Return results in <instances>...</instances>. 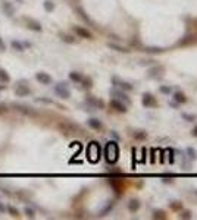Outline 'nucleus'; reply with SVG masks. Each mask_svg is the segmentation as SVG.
Here are the masks:
<instances>
[{
	"instance_id": "nucleus-1",
	"label": "nucleus",
	"mask_w": 197,
	"mask_h": 220,
	"mask_svg": "<svg viewBox=\"0 0 197 220\" xmlns=\"http://www.w3.org/2000/svg\"><path fill=\"white\" fill-rule=\"evenodd\" d=\"M105 159L109 164H115L119 159V145L116 141H109L105 147Z\"/></svg>"
},
{
	"instance_id": "nucleus-2",
	"label": "nucleus",
	"mask_w": 197,
	"mask_h": 220,
	"mask_svg": "<svg viewBox=\"0 0 197 220\" xmlns=\"http://www.w3.org/2000/svg\"><path fill=\"white\" fill-rule=\"evenodd\" d=\"M85 156H87V160L90 163H97L102 157V147L97 141H91L90 144L87 145V150H85Z\"/></svg>"
},
{
	"instance_id": "nucleus-3",
	"label": "nucleus",
	"mask_w": 197,
	"mask_h": 220,
	"mask_svg": "<svg viewBox=\"0 0 197 220\" xmlns=\"http://www.w3.org/2000/svg\"><path fill=\"white\" fill-rule=\"evenodd\" d=\"M59 129H60L62 134H65V135H74V134H78V132H80V126H77L75 123H71V122H62V123H59Z\"/></svg>"
},
{
	"instance_id": "nucleus-4",
	"label": "nucleus",
	"mask_w": 197,
	"mask_h": 220,
	"mask_svg": "<svg viewBox=\"0 0 197 220\" xmlns=\"http://www.w3.org/2000/svg\"><path fill=\"white\" fill-rule=\"evenodd\" d=\"M112 82H113V87L122 90V91H132V90H134V85L132 84L127 82V81H122V79H119V78H116V76L112 78Z\"/></svg>"
},
{
	"instance_id": "nucleus-5",
	"label": "nucleus",
	"mask_w": 197,
	"mask_h": 220,
	"mask_svg": "<svg viewBox=\"0 0 197 220\" xmlns=\"http://www.w3.org/2000/svg\"><path fill=\"white\" fill-rule=\"evenodd\" d=\"M110 94L113 95V98H118V100H121V101L125 103L127 106H128V104H131V98H130L127 94L124 93L122 90H119V88H116V87H115V88L110 91Z\"/></svg>"
},
{
	"instance_id": "nucleus-6",
	"label": "nucleus",
	"mask_w": 197,
	"mask_h": 220,
	"mask_svg": "<svg viewBox=\"0 0 197 220\" xmlns=\"http://www.w3.org/2000/svg\"><path fill=\"white\" fill-rule=\"evenodd\" d=\"M55 93L58 94L60 98H69V95H71V93H69V90H68V85L65 84V82H60V84H58L56 87H55Z\"/></svg>"
},
{
	"instance_id": "nucleus-7",
	"label": "nucleus",
	"mask_w": 197,
	"mask_h": 220,
	"mask_svg": "<svg viewBox=\"0 0 197 220\" xmlns=\"http://www.w3.org/2000/svg\"><path fill=\"white\" fill-rule=\"evenodd\" d=\"M141 104H143L144 107H156L157 101H156V98H155L152 94L144 93L143 94V97H141Z\"/></svg>"
},
{
	"instance_id": "nucleus-8",
	"label": "nucleus",
	"mask_w": 197,
	"mask_h": 220,
	"mask_svg": "<svg viewBox=\"0 0 197 220\" xmlns=\"http://www.w3.org/2000/svg\"><path fill=\"white\" fill-rule=\"evenodd\" d=\"M85 101L90 104L91 107H94V109H105V101L103 100H100L97 97H93V95H87V98H85Z\"/></svg>"
},
{
	"instance_id": "nucleus-9",
	"label": "nucleus",
	"mask_w": 197,
	"mask_h": 220,
	"mask_svg": "<svg viewBox=\"0 0 197 220\" xmlns=\"http://www.w3.org/2000/svg\"><path fill=\"white\" fill-rule=\"evenodd\" d=\"M110 106H112V109H115L116 112H119V113H127V104L122 103L121 100H118V98H112L110 100Z\"/></svg>"
},
{
	"instance_id": "nucleus-10",
	"label": "nucleus",
	"mask_w": 197,
	"mask_h": 220,
	"mask_svg": "<svg viewBox=\"0 0 197 220\" xmlns=\"http://www.w3.org/2000/svg\"><path fill=\"white\" fill-rule=\"evenodd\" d=\"M74 31H75V34L78 35V37H81V38L93 40V34H91L87 28H84V26H74Z\"/></svg>"
},
{
	"instance_id": "nucleus-11",
	"label": "nucleus",
	"mask_w": 197,
	"mask_h": 220,
	"mask_svg": "<svg viewBox=\"0 0 197 220\" xmlns=\"http://www.w3.org/2000/svg\"><path fill=\"white\" fill-rule=\"evenodd\" d=\"M35 79L43 85H49L52 82V76L47 75L46 72H38V74H35Z\"/></svg>"
},
{
	"instance_id": "nucleus-12",
	"label": "nucleus",
	"mask_w": 197,
	"mask_h": 220,
	"mask_svg": "<svg viewBox=\"0 0 197 220\" xmlns=\"http://www.w3.org/2000/svg\"><path fill=\"white\" fill-rule=\"evenodd\" d=\"M87 123H88V126H90L91 129H94V131H100V129L103 128L102 120H99L97 118H90L87 120Z\"/></svg>"
},
{
	"instance_id": "nucleus-13",
	"label": "nucleus",
	"mask_w": 197,
	"mask_h": 220,
	"mask_svg": "<svg viewBox=\"0 0 197 220\" xmlns=\"http://www.w3.org/2000/svg\"><path fill=\"white\" fill-rule=\"evenodd\" d=\"M196 35L193 34H188L185 35L184 38H181L180 41H178V46H188V44H193V43H196Z\"/></svg>"
},
{
	"instance_id": "nucleus-14",
	"label": "nucleus",
	"mask_w": 197,
	"mask_h": 220,
	"mask_svg": "<svg viewBox=\"0 0 197 220\" xmlns=\"http://www.w3.org/2000/svg\"><path fill=\"white\" fill-rule=\"evenodd\" d=\"M15 93H16L18 97H25V95L31 94V90H30L27 85H18L16 90H15Z\"/></svg>"
},
{
	"instance_id": "nucleus-15",
	"label": "nucleus",
	"mask_w": 197,
	"mask_h": 220,
	"mask_svg": "<svg viewBox=\"0 0 197 220\" xmlns=\"http://www.w3.org/2000/svg\"><path fill=\"white\" fill-rule=\"evenodd\" d=\"M165 72L163 66H155L149 70V76L150 78H157V76H162V74Z\"/></svg>"
},
{
	"instance_id": "nucleus-16",
	"label": "nucleus",
	"mask_w": 197,
	"mask_h": 220,
	"mask_svg": "<svg viewBox=\"0 0 197 220\" xmlns=\"http://www.w3.org/2000/svg\"><path fill=\"white\" fill-rule=\"evenodd\" d=\"M140 207H141V204H140L138 200H135V198H132L130 200V203H128V210L131 213H135L140 210Z\"/></svg>"
},
{
	"instance_id": "nucleus-17",
	"label": "nucleus",
	"mask_w": 197,
	"mask_h": 220,
	"mask_svg": "<svg viewBox=\"0 0 197 220\" xmlns=\"http://www.w3.org/2000/svg\"><path fill=\"white\" fill-rule=\"evenodd\" d=\"M174 101L178 103V104H184V103H187V97L184 93L177 91V93H174Z\"/></svg>"
},
{
	"instance_id": "nucleus-18",
	"label": "nucleus",
	"mask_w": 197,
	"mask_h": 220,
	"mask_svg": "<svg viewBox=\"0 0 197 220\" xmlns=\"http://www.w3.org/2000/svg\"><path fill=\"white\" fill-rule=\"evenodd\" d=\"M107 47H109V49H112V50L119 51V53H128V51H130L127 47L119 46V44H115V43H107Z\"/></svg>"
},
{
	"instance_id": "nucleus-19",
	"label": "nucleus",
	"mask_w": 197,
	"mask_h": 220,
	"mask_svg": "<svg viewBox=\"0 0 197 220\" xmlns=\"http://www.w3.org/2000/svg\"><path fill=\"white\" fill-rule=\"evenodd\" d=\"M25 22L28 24V28L33 29V31H41V25L38 22H35L33 19H25Z\"/></svg>"
},
{
	"instance_id": "nucleus-20",
	"label": "nucleus",
	"mask_w": 197,
	"mask_h": 220,
	"mask_svg": "<svg viewBox=\"0 0 197 220\" xmlns=\"http://www.w3.org/2000/svg\"><path fill=\"white\" fill-rule=\"evenodd\" d=\"M113 205H115V203H113V201H107V204L103 207V208H102V211H100V214H99V216H106L107 213L113 208Z\"/></svg>"
},
{
	"instance_id": "nucleus-21",
	"label": "nucleus",
	"mask_w": 197,
	"mask_h": 220,
	"mask_svg": "<svg viewBox=\"0 0 197 220\" xmlns=\"http://www.w3.org/2000/svg\"><path fill=\"white\" fill-rule=\"evenodd\" d=\"M109 184L112 185V188L115 189V192L118 195H121V189H122V186H121V182H116L115 179H109Z\"/></svg>"
},
{
	"instance_id": "nucleus-22",
	"label": "nucleus",
	"mask_w": 197,
	"mask_h": 220,
	"mask_svg": "<svg viewBox=\"0 0 197 220\" xmlns=\"http://www.w3.org/2000/svg\"><path fill=\"white\" fill-rule=\"evenodd\" d=\"M169 208L172 211H181L182 210V203L181 201H171L169 203Z\"/></svg>"
},
{
	"instance_id": "nucleus-23",
	"label": "nucleus",
	"mask_w": 197,
	"mask_h": 220,
	"mask_svg": "<svg viewBox=\"0 0 197 220\" xmlns=\"http://www.w3.org/2000/svg\"><path fill=\"white\" fill-rule=\"evenodd\" d=\"M144 51L150 54H159V53H163L165 50L162 47H144Z\"/></svg>"
},
{
	"instance_id": "nucleus-24",
	"label": "nucleus",
	"mask_w": 197,
	"mask_h": 220,
	"mask_svg": "<svg viewBox=\"0 0 197 220\" xmlns=\"http://www.w3.org/2000/svg\"><path fill=\"white\" fill-rule=\"evenodd\" d=\"M134 138H135L137 141H144V139L147 138V132H146V131H135V132H134Z\"/></svg>"
},
{
	"instance_id": "nucleus-25",
	"label": "nucleus",
	"mask_w": 197,
	"mask_h": 220,
	"mask_svg": "<svg viewBox=\"0 0 197 220\" xmlns=\"http://www.w3.org/2000/svg\"><path fill=\"white\" fill-rule=\"evenodd\" d=\"M152 217H153V219L163 220V219H166V213H165L163 210H155L153 214H152Z\"/></svg>"
},
{
	"instance_id": "nucleus-26",
	"label": "nucleus",
	"mask_w": 197,
	"mask_h": 220,
	"mask_svg": "<svg viewBox=\"0 0 197 220\" xmlns=\"http://www.w3.org/2000/svg\"><path fill=\"white\" fill-rule=\"evenodd\" d=\"M81 84H82V87H84V88H87V90H88V88H91V87H93V79H91L90 76H87V78H84V76H82Z\"/></svg>"
},
{
	"instance_id": "nucleus-27",
	"label": "nucleus",
	"mask_w": 197,
	"mask_h": 220,
	"mask_svg": "<svg viewBox=\"0 0 197 220\" xmlns=\"http://www.w3.org/2000/svg\"><path fill=\"white\" fill-rule=\"evenodd\" d=\"M69 79L74 81V82H81L82 75L80 74V72H71V74H69Z\"/></svg>"
},
{
	"instance_id": "nucleus-28",
	"label": "nucleus",
	"mask_w": 197,
	"mask_h": 220,
	"mask_svg": "<svg viewBox=\"0 0 197 220\" xmlns=\"http://www.w3.org/2000/svg\"><path fill=\"white\" fill-rule=\"evenodd\" d=\"M12 47H13L16 51H24L25 50L24 43H19V41H16V40H13V41H12Z\"/></svg>"
},
{
	"instance_id": "nucleus-29",
	"label": "nucleus",
	"mask_w": 197,
	"mask_h": 220,
	"mask_svg": "<svg viewBox=\"0 0 197 220\" xmlns=\"http://www.w3.org/2000/svg\"><path fill=\"white\" fill-rule=\"evenodd\" d=\"M159 91L165 95H169V94L172 93V87H169V85H160L159 87Z\"/></svg>"
},
{
	"instance_id": "nucleus-30",
	"label": "nucleus",
	"mask_w": 197,
	"mask_h": 220,
	"mask_svg": "<svg viewBox=\"0 0 197 220\" xmlns=\"http://www.w3.org/2000/svg\"><path fill=\"white\" fill-rule=\"evenodd\" d=\"M180 219H184V220H190V219H193V214H191V211L190 210H181L180 211Z\"/></svg>"
},
{
	"instance_id": "nucleus-31",
	"label": "nucleus",
	"mask_w": 197,
	"mask_h": 220,
	"mask_svg": "<svg viewBox=\"0 0 197 220\" xmlns=\"http://www.w3.org/2000/svg\"><path fill=\"white\" fill-rule=\"evenodd\" d=\"M13 107H16V110L22 112V113H27V115L33 113V112L30 110V107H27V106H22V104H13Z\"/></svg>"
},
{
	"instance_id": "nucleus-32",
	"label": "nucleus",
	"mask_w": 197,
	"mask_h": 220,
	"mask_svg": "<svg viewBox=\"0 0 197 220\" xmlns=\"http://www.w3.org/2000/svg\"><path fill=\"white\" fill-rule=\"evenodd\" d=\"M0 81H2V82H9V81H10L8 72H6L5 69H0Z\"/></svg>"
},
{
	"instance_id": "nucleus-33",
	"label": "nucleus",
	"mask_w": 197,
	"mask_h": 220,
	"mask_svg": "<svg viewBox=\"0 0 197 220\" xmlns=\"http://www.w3.org/2000/svg\"><path fill=\"white\" fill-rule=\"evenodd\" d=\"M187 154H188L190 160H196L197 159V153H196V150H194L193 147H188V148H187Z\"/></svg>"
},
{
	"instance_id": "nucleus-34",
	"label": "nucleus",
	"mask_w": 197,
	"mask_h": 220,
	"mask_svg": "<svg viewBox=\"0 0 197 220\" xmlns=\"http://www.w3.org/2000/svg\"><path fill=\"white\" fill-rule=\"evenodd\" d=\"M24 213L27 214V217H30V219H34V217H35V211H34L31 207H25Z\"/></svg>"
},
{
	"instance_id": "nucleus-35",
	"label": "nucleus",
	"mask_w": 197,
	"mask_h": 220,
	"mask_svg": "<svg viewBox=\"0 0 197 220\" xmlns=\"http://www.w3.org/2000/svg\"><path fill=\"white\" fill-rule=\"evenodd\" d=\"M168 160H169L171 164L175 161V151H174V148H168Z\"/></svg>"
},
{
	"instance_id": "nucleus-36",
	"label": "nucleus",
	"mask_w": 197,
	"mask_h": 220,
	"mask_svg": "<svg viewBox=\"0 0 197 220\" xmlns=\"http://www.w3.org/2000/svg\"><path fill=\"white\" fill-rule=\"evenodd\" d=\"M43 6H44V9H46L47 12H52V10L55 9V5H53V2H50V0H46Z\"/></svg>"
},
{
	"instance_id": "nucleus-37",
	"label": "nucleus",
	"mask_w": 197,
	"mask_h": 220,
	"mask_svg": "<svg viewBox=\"0 0 197 220\" xmlns=\"http://www.w3.org/2000/svg\"><path fill=\"white\" fill-rule=\"evenodd\" d=\"M77 10H78V13H80V16H81L82 19H84V21H85V22H88V24H91L90 18L87 16V13H85V12H84V10H82L81 8H78V9H77Z\"/></svg>"
},
{
	"instance_id": "nucleus-38",
	"label": "nucleus",
	"mask_w": 197,
	"mask_h": 220,
	"mask_svg": "<svg viewBox=\"0 0 197 220\" xmlns=\"http://www.w3.org/2000/svg\"><path fill=\"white\" fill-rule=\"evenodd\" d=\"M62 40L65 43H69V44H72V43H75V38L72 37V35H68V34H62Z\"/></svg>"
},
{
	"instance_id": "nucleus-39",
	"label": "nucleus",
	"mask_w": 197,
	"mask_h": 220,
	"mask_svg": "<svg viewBox=\"0 0 197 220\" xmlns=\"http://www.w3.org/2000/svg\"><path fill=\"white\" fill-rule=\"evenodd\" d=\"M181 116H182V119H185L187 122H193V120H196V116H194V115H188V113H182Z\"/></svg>"
},
{
	"instance_id": "nucleus-40",
	"label": "nucleus",
	"mask_w": 197,
	"mask_h": 220,
	"mask_svg": "<svg viewBox=\"0 0 197 220\" xmlns=\"http://www.w3.org/2000/svg\"><path fill=\"white\" fill-rule=\"evenodd\" d=\"M6 210H8V211L10 213L12 216H13V217H18V216H19V211H18V210L15 208V207H12V205H9V207L6 208Z\"/></svg>"
},
{
	"instance_id": "nucleus-41",
	"label": "nucleus",
	"mask_w": 197,
	"mask_h": 220,
	"mask_svg": "<svg viewBox=\"0 0 197 220\" xmlns=\"http://www.w3.org/2000/svg\"><path fill=\"white\" fill-rule=\"evenodd\" d=\"M3 8L6 9L8 15H12V13H13V9L10 8V6H9V3H8V2H5V3H3Z\"/></svg>"
},
{
	"instance_id": "nucleus-42",
	"label": "nucleus",
	"mask_w": 197,
	"mask_h": 220,
	"mask_svg": "<svg viewBox=\"0 0 197 220\" xmlns=\"http://www.w3.org/2000/svg\"><path fill=\"white\" fill-rule=\"evenodd\" d=\"M153 62H155V60H141L140 65H152Z\"/></svg>"
},
{
	"instance_id": "nucleus-43",
	"label": "nucleus",
	"mask_w": 197,
	"mask_h": 220,
	"mask_svg": "<svg viewBox=\"0 0 197 220\" xmlns=\"http://www.w3.org/2000/svg\"><path fill=\"white\" fill-rule=\"evenodd\" d=\"M0 50H2V51L6 50V46H5V43H3V40H2V38H0Z\"/></svg>"
},
{
	"instance_id": "nucleus-44",
	"label": "nucleus",
	"mask_w": 197,
	"mask_h": 220,
	"mask_svg": "<svg viewBox=\"0 0 197 220\" xmlns=\"http://www.w3.org/2000/svg\"><path fill=\"white\" fill-rule=\"evenodd\" d=\"M110 135L113 136V138H115L116 141H118V139H119V135H118V134H116V131H110Z\"/></svg>"
},
{
	"instance_id": "nucleus-45",
	"label": "nucleus",
	"mask_w": 197,
	"mask_h": 220,
	"mask_svg": "<svg viewBox=\"0 0 197 220\" xmlns=\"http://www.w3.org/2000/svg\"><path fill=\"white\" fill-rule=\"evenodd\" d=\"M191 135H193V136H197V125L193 128V131H191Z\"/></svg>"
},
{
	"instance_id": "nucleus-46",
	"label": "nucleus",
	"mask_w": 197,
	"mask_h": 220,
	"mask_svg": "<svg viewBox=\"0 0 197 220\" xmlns=\"http://www.w3.org/2000/svg\"><path fill=\"white\" fill-rule=\"evenodd\" d=\"M152 157H150V161H152V163H155V150H152Z\"/></svg>"
},
{
	"instance_id": "nucleus-47",
	"label": "nucleus",
	"mask_w": 197,
	"mask_h": 220,
	"mask_svg": "<svg viewBox=\"0 0 197 220\" xmlns=\"http://www.w3.org/2000/svg\"><path fill=\"white\" fill-rule=\"evenodd\" d=\"M5 211H6V207H5L3 204L0 203V213H5Z\"/></svg>"
},
{
	"instance_id": "nucleus-48",
	"label": "nucleus",
	"mask_w": 197,
	"mask_h": 220,
	"mask_svg": "<svg viewBox=\"0 0 197 220\" xmlns=\"http://www.w3.org/2000/svg\"><path fill=\"white\" fill-rule=\"evenodd\" d=\"M146 148H143V156H146ZM141 161H146V159H144V157H143V159H141Z\"/></svg>"
},
{
	"instance_id": "nucleus-49",
	"label": "nucleus",
	"mask_w": 197,
	"mask_h": 220,
	"mask_svg": "<svg viewBox=\"0 0 197 220\" xmlns=\"http://www.w3.org/2000/svg\"><path fill=\"white\" fill-rule=\"evenodd\" d=\"M193 194H194V195L197 197V189H193Z\"/></svg>"
}]
</instances>
